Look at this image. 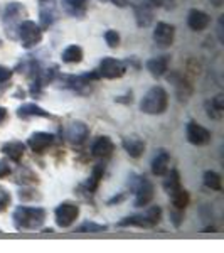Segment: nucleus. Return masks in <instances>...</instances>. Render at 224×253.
I'll use <instances>...</instances> for the list:
<instances>
[{"label":"nucleus","mask_w":224,"mask_h":253,"mask_svg":"<svg viewBox=\"0 0 224 253\" xmlns=\"http://www.w3.org/2000/svg\"><path fill=\"white\" fill-rule=\"evenodd\" d=\"M174 38H176V27L170 26L167 22H158L153 31V41L157 46L160 47H169L172 46Z\"/></svg>","instance_id":"9b49d317"},{"label":"nucleus","mask_w":224,"mask_h":253,"mask_svg":"<svg viewBox=\"0 0 224 253\" xmlns=\"http://www.w3.org/2000/svg\"><path fill=\"white\" fill-rule=\"evenodd\" d=\"M12 76V69L5 68V66H0V83H5L9 81Z\"/></svg>","instance_id":"2f4dec72"},{"label":"nucleus","mask_w":224,"mask_h":253,"mask_svg":"<svg viewBox=\"0 0 224 253\" xmlns=\"http://www.w3.org/2000/svg\"><path fill=\"white\" fill-rule=\"evenodd\" d=\"M52 142H54V135H52V133L36 132V133H32V135L29 137V140H27V145L31 147L32 152L42 154L44 150L49 149V147L52 145Z\"/></svg>","instance_id":"ddd939ff"},{"label":"nucleus","mask_w":224,"mask_h":253,"mask_svg":"<svg viewBox=\"0 0 224 253\" xmlns=\"http://www.w3.org/2000/svg\"><path fill=\"white\" fill-rule=\"evenodd\" d=\"M17 115L20 118H32V117L47 118V117H51V113L46 112L44 108H40L39 105H36V103H24L22 107H19Z\"/></svg>","instance_id":"4be33fe9"},{"label":"nucleus","mask_w":224,"mask_h":253,"mask_svg":"<svg viewBox=\"0 0 224 253\" xmlns=\"http://www.w3.org/2000/svg\"><path fill=\"white\" fill-rule=\"evenodd\" d=\"M167 177H165V181H164V189H165V193L167 194H174L177 189H181V175H179L177 170H167Z\"/></svg>","instance_id":"393cba45"},{"label":"nucleus","mask_w":224,"mask_h":253,"mask_svg":"<svg viewBox=\"0 0 224 253\" xmlns=\"http://www.w3.org/2000/svg\"><path fill=\"white\" fill-rule=\"evenodd\" d=\"M162 218V210L158 206H150L144 214H135L123 218L121 221H118V226H137V228H153L160 221Z\"/></svg>","instance_id":"20e7f679"},{"label":"nucleus","mask_w":224,"mask_h":253,"mask_svg":"<svg viewBox=\"0 0 224 253\" xmlns=\"http://www.w3.org/2000/svg\"><path fill=\"white\" fill-rule=\"evenodd\" d=\"M10 193L9 191L5 189L3 186H0V213L2 211H5L7 208H9V205H10Z\"/></svg>","instance_id":"7c9ffc66"},{"label":"nucleus","mask_w":224,"mask_h":253,"mask_svg":"<svg viewBox=\"0 0 224 253\" xmlns=\"http://www.w3.org/2000/svg\"><path fill=\"white\" fill-rule=\"evenodd\" d=\"M149 2H150V5H153V7H169L174 0H149Z\"/></svg>","instance_id":"72a5a7b5"},{"label":"nucleus","mask_w":224,"mask_h":253,"mask_svg":"<svg viewBox=\"0 0 224 253\" xmlns=\"http://www.w3.org/2000/svg\"><path fill=\"white\" fill-rule=\"evenodd\" d=\"M123 149L127 150V154L130 157L138 159L144 156V152H145V142L135 135L127 137V138H123Z\"/></svg>","instance_id":"a211bd4d"},{"label":"nucleus","mask_w":224,"mask_h":253,"mask_svg":"<svg viewBox=\"0 0 224 253\" xmlns=\"http://www.w3.org/2000/svg\"><path fill=\"white\" fill-rule=\"evenodd\" d=\"M103 174H105V166L103 164H96L93 167V172L89 175L88 182H86V189L89 193H95L98 189V186H100L101 179H103Z\"/></svg>","instance_id":"b1692460"},{"label":"nucleus","mask_w":224,"mask_h":253,"mask_svg":"<svg viewBox=\"0 0 224 253\" xmlns=\"http://www.w3.org/2000/svg\"><path fill=\"white\" fill-rule=\"evenodd\" d=\"M112 2L118 7H127L128 5V0H112Z\"/></svg>","instance_id":"e433bc0d"},{"label":"nucleus","mask_w":224,"mask_h":253,"mask_svg":"<svg viewBox=\"0 0 224 253\" xmlns=\"http://www.w3.org/2000/svg\"><path fill=\"white\" fill-rule=\"evenodd\" d=\"M127 71V66H125L123 61L115 59V58H103L100 63V68H98V75L100 78L105 80H116L121 78Z\"/></svg>","instance_id":"0eeeda50"},{"label":"nucleus","mask_w":224,"mask_h":253,"mask_svg":"<svg viewBox=\"0 0 224 253\" xmlns=\"http://www.w3.org/2000/svg\"><path fill=\"white\" fill-rule=\"evenodd\" d=\"M61 58H63L64 63H68V64L81 63V61H83V49L79 46H76V44H73V46H68L64 49Z\"/></svg>","instance_id":"5701e85b"},{"label":"nucleus","mask_w":224,"mask_h":253,"mask_svg":"<svg viewBox=\"0 0 224 253\" xmlns=\"http://www.w3.org/2000/svg\"><path fill=\"white\" fill-rule=\"evenodd\" d=\"M113 150H115V144H113V140L107 135H101L98 137L95 142H93L91 145V154L98 159H107L113 154Z\"/></svg>","instance_id":"4468645a"},{"label":"nucleus","mask_w":224,"mask_h":253,"mask_svg":"<svg viewBox=\"0 0 224 253\" xmlns=\"http://www.w3.org/2000/svg\"><path fill=\"white\" fill-rule=\"evenodd\" d=\"M17 39L26 49H31L42 41V29L34 20H22L17 29Z\"/></svg>","instance_id":"39448f33"},{"label":"nucleus","mask_w":224,"mask_h":253,"mask_svg":"<svg viewBox=\"0 0 224 253\" xmlns=\"http://www.w3.org/2000/svg\"><path fill=\"white\" fill-rule=\"evenodd\" d=\"M58 0H40L39 2V17L40 29H47L58 20Z\"/></svg>","instance_id":"1a4fd4ad"},{"label":"nucleus","mask_w":224,"mask_h":253,"mask_svg":"<svg viewBox=\"0 0 224 253\" xmlns=\"http://www.w3.org/2000/svg\"><path fill=\"white\" fill-rule=\"evenodd\" d=\"M211 22V17L206 14L204 10H199V9H190L189 14H187V26L190 27L195 32H201L204 31Z\"/></svg>","instance_id":"2eb2a0df"},{"label":"nucleus","mask_w":224,"mask_h":253,"mask_svg":"<svg viewBox=\"0 0 224 253\" xmlns=\"http://www.w3.org/2000/svg\"><path fill=\"white\" fill-rule=\"evenodd\" d=\"M170 199H172V205L176 210L179 211H182V210H186L187 205H189V201H190V198H189V193H187L186 189H177L174 194H170Z\"/></svg>","instance_id":"bb28decb"},{"label":"nucleus","mask_w":224,"mask_h":253,"mask_svg":"<svg viewBox=\"0 0 224 253\" xmlns=\"http://www.w3.org/2000/svg\"><path fill=\"white\" fill-rule=\"evenodd\" d=\"M89 0H63V9L73 17H83L88 10Z\"/></svg>","instance_id":"6ab92c4d"},{"label":"nucleus","mask_w":224,"mask_h":253,"mask_svg":"<svg viewBox=\"0 0 224 253\" xmlns=\"http://www.w3.org/2000/svg\"><path fill=\"white\" fill-rule=\"evenodd\" d=\"M204 186L211 191H221L223 189V181L221 175L214 170H206L204 172Z\"/></svg>","instance_id":"cd10ccee"},{"label":"nucleus","mask_w":224,"mask_h":253,"mask_svg":"<svg viewBox=\"0 0 224 253\" xmlns=\"http://www.w3.org/2000/svg\"><path fill=\"white\" fill-rule=\"evenodd\" d=\"M169 107V95L162 86H153L140 101V110L147 115H162Z\"/></svg>","instance_id":"f03ea898"},{"label":"nucleus","mask_w":224,"mask_h":253,"mask_svg":"<svg viewBox=\"0 0 224 253\" xmlns=\"http://www.w3.org/2000/svg\"><path fill=\"white\" fill-rule=\"evenodd\" d=\"M5 118H7V110L3 107H0V124H3V122H5Z\"/></svg>","instance_id":"c9c22d12"},{"label":"nucleus","mask_w":224,"mask_h":253,"mask_svg":"<svg viewBox=\"0 0 224 253\" xmlns=\"http://www.w3.org/2000/svg\"><path fill=\"white\" fill-rule=\"evenodd\" d=\"M54 216H56V224H58L59 228H69L78 219L79 208L76 205H73V203H63V205H59L56 208Z\"/></svg>","instance_id":"6e6552de"},{"label":"nucleus","mask_w":224,"mask_h":253,"mask_svg":"<svg viewBox=\"0 0 224 253\" xmlns=\"http://www.w3.org/2000/svg\"><path fill=\"white\" fill-rule=\"evenodd\" d=\"M170 164V156L165 150H160L152 161V174L153 175H165V172L169 170Z\"/></svg>","instance_id":"412c9836"},{"label":"nucleus","mask_w":224,"mask_h":253,"mask_svg":"<svg viewBox=\"0 0 224 253\" xmlns=\"http://www.w3.org/2000/svg\"><path fill=\"white\" fill-rule=\"evenodd\" d=\"M2 152L5 154V156L9 157L10 161L19 162L20 159H22L24 152H26V144H22V142H17V140L5 142V144L2 145Z\"/></svg>","instance_id":"aec40b11"},{"label":"nucleus","mask_w":224,"mask_h":253,"mask_svg":"<svg viewBox=\"0 0 224 253\" xmlns=\"http://www.w3.org/2000/svg\"><path fill=\"white\" fill-rule=\"evenodd\" d=\"M130 181V187L135 193V206L144 208L149 206L150 201L153 199V186L150 181H147L144 175H132Z\"/></svg>","instance_id":"423d86ee"},{"label":"nucleus","mask_w":224,"mask_h":253,"mask_svg":"<svg viewBox=\"0 0 224 253\" xmlns=\"http://www.w3.org/2000/svg\"><path fill=\"white\" fill-rule=\"evenodd\" d=\"M170 218L174 219V224H176V226H179V224H181L182 214H181V213H170Z\"/></svg>","instance_id":"f704fd0d"},{"label":"nucleus","mask_w":224,"mask_h":253,"mask_svg":"<svg viewBox=\"0 0 224 253\" xmlns=\"http://www.w3.org/2000/svg\"><path fill=\"white\" fill-rule=\"evenodd\" d=\"M105 41H107L110 47H118V44H120V34L116 31L110 29L105 32Z\"/></svg>","instance_id":"c756f323"},{"label":"nucleus","mask_w":224,"mask_h":253,"mask_svg":"<svg viewBox=\"0 0 224 253\" xmlns=\"http://www.w3.org/2000/svg\"><path fill=\"white\" fill-rule=\"evenodd\" d=\"M187 140L192 145H206L211 142V132L206 128V126L195 124V122H189L187 124Z\"/></svg>","instance_id":"9d476101"},{"label":"nucleus","mask_w":224,"mask_h":253,"mask_svg":"<svg viewBox=\"0 0 224 253\" xmlns=\"http://www.w3.org/2000/svg\"><path fill=\"white\" fill-rule=\"evenodd\" d=\"M135 20H137V26L138 27H149L153 20V9L150 5V2H138L135 5Z\"/></svg>","instance_id":"dca6fc26"},{"label":"nucleus","mask_w":224,"mask_h":253,"mask_svg":"<svg viewBox=\"0 0 224 253\" xmlns=\"http://www.w3.org/2000/svg\"><path fill=\"white\" fill-rule=\"evenodd\" d=\"M46 210L44 208H27L19 206L14 211V224L17 230H37L46 221Z\"/></svg>","instance_id":"f257e3e1"},{"label":"nucleus","mask_w":224,"mask_h":253,"mask_svg":"<svg viewBox=\"0 0 224 253\" xmlns=\"http://www.w3.org/2000/svg\"><path fill=\"white\" fill-rule=\"evenodd\" d=\"M89 135V128L88 125L84 124V122H71V124L68 125L66 128V138L68 142H71V144L75 145H81L84 144V140L88 138Z\"/></svg>","instance_id":"f8f14e48"},{"label":"nucleus","mask_w":224,"mask_h":253,"mask_svg":"<svg viewBox=\"0 0 224 253\" xmlns=\"http://www.w3.org/2000/svg\"><path fill=\"white\" fill-rule=\"evenodd\" d=\"M27 17V9L20 2H10L3 10V29L10 39H17V29L22 20Z\"/></svg>","instance_id":"7ed1b4c3"},{"label":"nucleus","mask_w":224,"mask_h":253,"mask_svg":"<svg viewBox=\"0 0 224 253\" xmlns=\"http://www.w3.org/2000/svg\"><path fill=\"white\" fill-rule=\"evenodd\" d=\"M206 110H207V117L214 118V120H219V118L223 117V96L218 95L211 101H207Z\"/></svg>","instance_id":"a878e982"},{"label":"nucleus","mask_w":224,"mask_h":253,"mask_svg":"<svg viewBox=\"0 0 224 253\" xmlns=\"http://www.w3.org/2000/svg\"><path fill=\"white\" fill-rule=\"evenodd\" d=\"M12 172L10 170V166L7 164L5 161H0V179L2 177H7V175H9Z\"/></svg>","instance_id":"473e14b6"},{"label":"nucleus","mask_w":224,"mask_h":253,"mask_svg":"<svg viewBox=\"0 0 224 253\" xmlns=\"http://www.w3.org/2000/svg\"><path fill=\"white\" fill-rule=\"evenodd\" d=\"M169 63H170L169 56H158V58H152L150 61H147V69H149L152 76L160 78V76H164L167 73V69H169Z\"/></svg>","instance_id":"f3484780"},{"label":"nucleus","mask_w":224,"mask_h":253,"mask_svg":"<svg viewBox=\"0 0 224 253\" xmlns=\"http://www.w3.org/2000/svg\"><path fill=\"white\" fill-rule=\"evenodd\" d=\"M107 230H108L107 224H100L95 221H84L83 224H79L76 228L78 233H101V231H107Z\"/></svg>","instance_id":"c85d7f7f"}]
</instances>
